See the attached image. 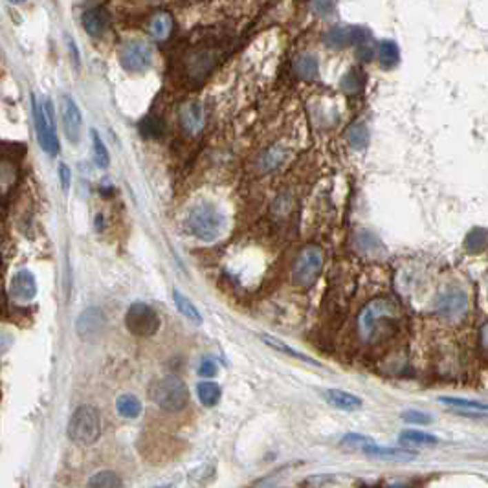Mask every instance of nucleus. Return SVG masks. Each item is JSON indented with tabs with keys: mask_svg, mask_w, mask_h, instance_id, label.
Returning <instances> with one entry per match:
<instances>
[{
	"mask_svg": "<svg viewBox=\"0 0 488 488\" xmlns=\"http://www.w3.org/2000/svg\"><path fill=\"white\" fill-rule=\"evenodd\" d=\"M226 226L224 213L213 202L195 204L186 215V228L195 239L204 242L215 241Z\"/></svg>",
	"mask_w": 488,
	"mask_h": 488,
	"instance_id": "obj_1",
	"label": "nucleus"
},
{
	"mask_svg": "<svg viewBox=\"0 0 488 488\" xmlns=\"http://www.w3.org/2000/svg\"><path fill=\"white\" fill-rule=\"evenodd\" d=\"M101 428L103 424H101V413L98 412V407L85 404L72 413L66 426V434L74 445L90 446L101 437Z\"/></svg>",
	"mask_w": 488,
	"mask_h": 488,
	"instance_id": "obj_2",
	"label": "nucleus"
},
{
	"mask_svg": "<svg viewBox=\"0 0 488 488\" xmlns=\"http://www.w3.org/2000/svg\"><path fill=\"white\" fill-rule=\"evenodd\" d=\"M149 395L160 410L167 413H178L189 404V390L178 376H164L154 380L149 390Z\"/></svg>",
	"mask_w": 488,
	"mask_h": 488,
	"instance_id": "obj_3",
	"label": "nucleus"
},
{
	"mask_svg": "<svg viewBox=\"0 0 488 488\" xmlns=\"http://www.w3.org/2000/svg\"><path fill=\"white\" fill-rule=\"evenodd\" d=\"M32 112H33V125L37 132L39 145L44 153L50 156H57L61 151L59 140L55 134V120H54V105L50 99H44L43 103H39L37 98H32Z\"/></svg>",
	"mask_w": 488,
	"mask_h": 488,
	"instance_id": "obj_4",
	"label": "nucleus"
},
{
	"mask_svg": "<svg viewBox=\"0 0 488 488\" xmlns=\"http://www.w3.org/2000/svg\"><path fill=\"white\" fill-rule=\"evenodd\" d=\"M325 261V252L323 248L318 244H308L297 253L296 263L292 268V281L297 286H310L316 283V279L321 274Z\"/></svg>",
	"mask_w": 488,
	"mask_h": 488,
	"instance_id": "obj_5",
	"label": "nucleus"
},
{
	"mask_svg": "<svg viewBox=\"0 0 488 488\" xmlns=\"http://www.w3.org/2000/svg\"><path fill=\"white\" fill-rule=\"evenodd\" d=\"M399 314V308L391 299H374L362 308L358 316V330L363 340H373L379 329Z\"/></svg>",
	"mask_w": 488,
	"mask_h": 488,
	"instance_id": "obj_6",
	"label": "nucleus"
},
{
	"mask_svg": "<svg viewBox=\"0 0 488 488\" xmlns=\"http://www.w3.org/2000/svg\"><path fill=\"white\" fill-rule=\"evenodd\" d=\"M160 316L151 305L142 301L132 303L125 312V327L127 330L140 338L154 336L160 330Z\"/></svg>",
	"mask_w": 488,
	"mask_h": 488,
	"instance_id": "obj_7",
	"label": "nucleus"
},
{
	"mask_svg": "<svg viewBox=\"0 0 488 488\" xmlns=\"http://www.w3.org/2000/svg\"><path fill=\"white\" fill-rule=\"evenodd\" d=\"M153 48L143 41H129L120 52V65L129 74H143L153 66Z\"/></svg>",
	"mask_w": 488,
	"mask_h": 488,
	"instance_id": "obj_8",
	"label": "nucleus"
},
{
	"mask_svg": "<svg viewBox=\"0 0 488 488\" xmlns=\"http://www.w3.org/2000/svg\"><path fill=\"white\" fill-rule=\"evenodd\" d=\"M371 33L360 26H336L325 33V44L332 50H343L347 46H362L368 44Z\"/></svg>",
	"mask_w": 488,
	"mask_h": 488,
	"instance_id": "obj_9",
	"label": "nucleus"
},
{
	"mask_svg": "<svg viewBox=\"0 0 488 488\" xmlns=\"http://www.w3.org/2000/svg\"><path fill=\"white\" fill-rule=\"evenodd\" d=\"M61 120H63V129L70 143H79L83 131V116L81 110L77 107L76 99L70 96H61Z\"/></svg>",
	"mask_w": 488,
	"mask_h": 488,
	"instance_id": "obj_10",
	"label": "nucleus"
},
{
	"mask_svg": "<svg viewBox=\"0 0 488 488\" xmlns=\"http://www.w3.org/2000/svg\"><path fill=\"white\" fill-rule=\"evenodd\" d=\"M37 296V279L32 270H19L10 281V297L15 303H30Z\"/></svg>",
	"mask_w": 488,
	"mask_h": 488,
	"instance_id": "obj_11",
	"label": "nucleus"
},
{
	"mask_svg": "<svg viewBox=\"0 0 488 488\" xmlns=\"http://www.w3.org/2000/svg\"><path fill=\"white\" fill-rule=\"evenodd\" d=\"M468 310V296L461 288H448L437 299V312L446 319L463 318Z\"/></svg>",
	"mask_w": 488,
	"mask_h": 488,
	"instance_id": "obj_12",
	"label": "nucleus"
},
{
	"mask_svg": "<svg viewBox=\"0 0 488 488\" xmlns=\"http://www.w3.org/2000/svg\"><path fill=\"white\" fill-rule=\"evenodd\" d=\"M105 323H107V318H105L103 310L98 307H90L79 314L76 321V332L79 338L88 340V338L98 336L105 329Z\"/></svg>",
	"mask_w": 488,
	"mask_h": 488,
	"instance_id": "obj_13",
	"label": "nucleus"
},
{
	"mask_svg": "<svg viewBox=\"0 0 488 488\" xmlns=\"http://www.w3.org/2000/svg\"><path fill=\"white\" fill-rule=\"evenodd\" d=\"M206 109L198 101H187L180 107V125L187 134H198L206 127Z\"/></svg>",
	"mask_w": 488,
	"mask_h": 488,
	"instance_id": "obj_14",
	"label": "nucleus"
},
{
	"mask_svg": "<svg viewBox=\"0 0 488 488\" xmlns=\"http://www.w3.org/2000/svg\"><path fill=\"white\" fill-rule=\"evenodd\" d=\"M81 24L90 37H101L110 24V17L103 8H92L83 13Z\"/></svg>",
	"mask_w": 488,
	"mask_h": 488,
	"instance_id": "obj_15",
	"label": "nucleus"
},
{
	"mask_svg": "<svg viewBox=\"0 0 488 488\" xmlns=\"http://www.w3.org/2000/svg\"><path fill=\"white\" fill-rule=\"evenodd\" d=\"M323 399L327 401V404H330L336 410H343V412H357L363 406L360 396L343 390H325Z\"/></svg>",
	"mask_w": 488,
	"mask_h": 488,
	"instance_id": "obj_16",
	"label": "nucleus"
},
{
	"mask_svg": "<svg viewBox=\"0 0 488 488\" xmlns=\"http://www.w3.org/2000/svg\"><path fill=\"white\" fill-rule=\"evenodd\" d=\"M173 301H175V307L178 308V312H180L187 321H191V323L195 325L202 323V314H200L197 305H195L186 294H182L178 288H173Z\"/></svg>",
	"mask_w": 488,
	"mask_h": 488,
	"instance_id": "obj_17",
	"label": "nucleus"
},
{
	"mask_svg": "<svg viewBox=\"0 0 488 488\" xmlns=\"http://www.w3.org/2000/svg\"><path fill=\"white\" fill-rule=\"evenodd\" d=\"M363 454L373 457H380V459H390V461H410L415 457V454L404 448H385V446H376L374 443L368 445L363 448Z\"/></svg>",
	"mask_w": 488,
	"mask_h": 488,
	"instance_id": "obj_18",
	"label": "nucleus"
},
{
	"mask_svg": "<svg viewBox=\"0 0 488 488\" xmlns=\"http://www.w3.org/2000/svg\"><path fill=\"white\" fill-rule=\"evenodd\" d=\"M318 59L314 54H299L294 61V72L299 79L312 81L318 77Z\"/></svg>",
	"mask_w": 488,
	"mask_h": 488,
	"instance_id": "obj_19",
	"label": "nucleus"
},
{
	"mask_svg": "<svg viewBox=\"0 0 488 488\" xmlns=\"http://www.w3.org/2000/svg\"><path fill=\"white\" fill-rule=\"evenodd\" d=\"M261 340H263L264 343H266V346L270 347V349H274V351L283 352V354H286V357L296 358V360H301V362L312 363V365H316V368H319V363L316 362V360H312V358L307 357V354H303V352L296 351L294 347H290V346H288V343H285V341H283V340H279V338H275V336L261 335Z\"/></svg>",
	"mask_w": 488,
	"mask_h": 488,
	"instance_id": "obj_20",
	"label": "nucleus"
},
{
	"mask_svg": "<svg viewBox=\"0 0 488 488\" xmlns=\"http://www.w3.org/2000/svg\"><path fill=\"white\" fill-rule=\"evenodd\" d=\"M173 32V19L167 11H158L149 22V33L156 41H165Z\"/></svg>",
	"mask_w": 488,
	"mask_h": 488,
	"instance_id": "obj_21",
	"label": "nucleus"
},
{
	"mask_svg": "<svg viewBox=\"0 0 488 488\" xmlns=\"http://www.w3.org/2000/svg\"><path fill=\"white\" fill-rule=\"evenodd\" d=\"M116 410L123 418H136L142 413V401L132 393H123L116 401Z\"/></svg>",
	"mask_w": 488,
	"mask_h": 488,
	"instance_id": "obj_22",
	"label": "nucleus"
},
{
	"mask_svg": "<svg viewBox=\"0 0 488 488\" xmlns=\"http://www.w3.org/2000/svg\"><path fill=\"white\" fill-rule=\"evenodd\" d=\"M197 395L200 404L206 407H213L219 404L220 396H222V390L219 384L215 382H200L197 385Z\"/></svg>",
	"mask_w": 488,
	"mask_h": 488,
	"instance_id": "obj_23",
	"label": "nucleus"
},
{
	"mask_svg": "<svg viewBox=\"0 0 488 488\" xmlns=\"http://www.w3.org/2000/svg\"><path fill=\"white\" fill-rule=\"evenodd\" d=\"M88 487L92 488H120L123 487V481L116 472L112 470H101V472L94 474L92 478L88 479Z\"/></svg>",
	"mask_w": 488,
	"mask_h": 488,
	"instance_id": "obj_24",
	"label": "nucleus"
},
{
	"mask_svg": "<svg viewBox=\"0 0 488 488\" xmlns=\"http://www.w3.org/2000/svg\"><path fill=\"white\" fill-rule=\"evenodd\" d=\"M401 54H399V46L393 41H384L379 44V61L384 68H393L399 65Z\"/></svg>",
	"mask_w": 488,
	"mask_h": 488,
	"instance_id": "obj_25",
	"label": "nucleus"
},
{
	"mask_svg": "<svg viewBox=\"0 0 488 488\" xmlns=\"http://www.w3.org/2000/svg\"><path fill=\"white\" fill-rule=\"evenodd\" d=\"M90 136H92L94 160H96V164H98L101 169H107V167L110 165L109 149H107V145H105V142L101 140V136H99V132L96 131V129H92V131H90Z\"/></svg>",
	"mask_w": 488,
	"mask_h": 488,
	"instance_id": "obj_26",
	"label": "nucleus"
},
{
	"mask_svg": "<svg viewBox=\"0 0 488 488\" xmlns=\"http://www.w3.org/2000/svg\"><path fill=\"white\" fill-rule=\"evenodd\" d=\"M347 142H349V145H351L352 149H357V151L365 149V145H368L369 142L368 127L363 125V123H354V125L347 131Z\"/></svg>",
	"mask_w": 488,
	"mask_h": 488,
	"instance_id": "obj_27",
	"label": "nucleus"
},
{
	"mask_svg": "<svg viewBox=\"0 0 488 488\" xmlns=\"http://www.w3.org/2000/svg\"><path fill=\"white\" fill-rule=\"evenodd\" d=\"M401 443L406 446H428L437 443V437L429 434H423V432H404L401 435Z\"/></svg>",
	"mask_w": 488,
	"mask_h": 488,
	"instance_id": "obj_28",
	"label": "nucleus"
},
{
	"mask_svg": "<svg viewBox=\"0 0 488 488\" xmlns=\"http://www.w3.org/2000/svg\"><path fill=\"white\" fill-rule=\"evenodd\" d=\"M162 131H164L162 121H160L158 118H154V116L143 118L142 123H140V132H142L143 138H151V140H154V138H158L160 134H162Z\"/></svg>",
	"mask_w": 488,
	"mask_h": 488,
	"instance_id": "obj_29",
	"label": "nucleus"
},
{
	"mask_svg": "<svg viewBox=\"0 0 488 488\" xmlns=\"http://www.w3.org/2000/svg\"><path fill=\"white\" fill-rule=\"evenodd\" d=\"M362 87H363V76L358 70H351L346 77H343V81H341V88H343L346 92H351V94L360 92Z\"/></svg>",
	"mask_w": 488,
	"mask_h": 488,
	"instance_id": "obj_30",
	"label": "nucleus"
},
{
	"mask_svg": "<svg viewBox=\"0 0 488 488\" xmlns=\"http://www.w3.org/2000/svg\"><path fill=\"white\" fill-rule=\"evenodd\" d=\"M312 11L319 19H330L336 13V0H312Z\"/></svg>",
	"mask_w": 488,
	"mask_h": 488,
	"instance_id": "obj_31",
	"label": "nucleus"
},
{
	"mask_svg": "<svg viewBox=\"0 0 488 488\" xmlns=\"http://www.w3.org/2000/svg\"><path fill=\"white\" fill-rule=\"evenodd\" d=\"M371 443H374V441L360 434H347L346 437L341 439V446L351 448V450H363V448H365L368 445H371Z\"/></svg>",
	"mask_w": 488,
	"mask_h": 488,
	"instance_id": "obj_32",
	"label": "nucleus"
},
{
	"mask_svg": "<svg viewBox=\"0 0 488 488\" xmlns=\"http://www.w3.org/2000/svg\"><path fill=\"white\" fill-rule=\"evenodd\" d=\"M441 401L454 407H463V410H479V412H488V404H479V402L465 401V399H452V396H445Z\"/></svg>",
	"mask_w": 488,
	"mask_h": 488,
	"instance_id": "obj_33",
	"label": "nucleus"
},
{
	"mask_svg": "<svg viewBox=\"0 0 488 488\" xmlns=\"http://www.w3.org/2000/svg\"><path fill=\"white\" fill-rule=\"evenodd\" d=\"M197 373L202 379H213V376H217V363L211 358H204L202 362L198 363Z\"/></svg>",
	"mask_w": 488,
	"mask_h": 488,
	"instance_id": "obj_34",
	"label": "nucleus"
},
{
	"mask_svg": "<svg viewBox=\"0 0 488 488\" xmlns=\"http://www.w3.org/2000/svg\"><path fill=\"white\" fill-rule=\"evenodd\" d=\"M281 160H283V153H281V149H277V147L270 149L268 153L264 154V169L266 171L274 169L275 165L281 164Z\"/></svg>",
	"mask_w": 488,
	"mask_h": 488,
	"instance_id": "obj_35",
	"label": "nucleus"
},
{
	"mask_svg": "<svg viewBox=\"0 0 488 488\" xmlns=\"http://www.w3.org/2000/svg\"><path fill=\"white\" fill-rule=\"evenodd\" d=\"M402 418H404L406 423H412V424H428L429 421H432L429 415H426V413L423 412H417V410H410V412H406L404 415H402Z\"/></svg>",
	"mask_w": 488,
	"mask_h": 488,
	"instance_id": "obj_36",
	"label": "nucleus"
},
{
	"mask_svg": "<svg viewBox=\"0 0 488 488\" xmlns=\"http://www.w3.org/2000/svg\"><path fill=\"white\" fill-rule=\"evenodd\" d=\"M59 178H61V186H63V191L68 193V189H70V182H72V173L66 164H59Z\"/></svg>",
	"mask_w": 488,
	"mask_h": 488,
	"instance_id": "obj_37",
	"label": "nucleus"
},
{
	"mask_svg": "<svg viewBox=\"0 0 488 488\" xmlns=\"http://www.w3.org/2000/svg\"><path fill=\"white\" fill-rule=\"evenodd\" d=\"M68 39V48H70V54H74V63L76 65H79V52H77V48H76V43H74V39H70V37H66Z\"/></svg>",
	"mask_w": 488,
	"mask_h": 488,
	"instance_id": "obj_38",
	"label": "nucleus"
},
{
	"mask_svg": "<svg viewBox=\"0 0 488 488\" xmlns=\"http://www.w3.org/2000/svg\"><path fill=\"white\" fill-rule=\"evenodd\" d=\"M481 343H483V347L488 351V323L481 329Z\"/></svg>",
	"mask_w": 488,
	"mask_h": 488,
	"instance_id": "obj_39",
	"label": "nucleus"
},
{
	"mask_svg": "<svg viewBox=\"0 0 488 488\" xmlns=\"http://www.w3.org/2000/svg\"><path fill=\"white\" fill-rule=\"evenodd\" d=\"M13 4H22V2H26V0H11Z\"/></svg>",
	"mask_w": 488,
	"mask_h": 488,
	"instance_id": "obj_40",
	"label": "nucleus"
}]
</instances>
